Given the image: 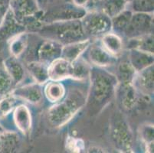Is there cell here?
I'll return each instance as SVG.
<instances>
[{
	"label": "cell",
	"instance_id": "obj_1",
	"mask_svg": "<svg viewBox=\"0 0 154 153\" xmlns=\"http://www.w3.org/2000/svg\"><path fill=\"white\" fill-rule=\"evenodd\" d=\"M91 86L87 106L91 113H98L115 96L117 80L115 75L103 70V67L91 68Z\"/></svg>",
	"mask_w": 154,
	"mask_h": 153
},
{
	"label": "cell",
	"instance_id": "obj_2",
	"mask_svg": "<svg viewBox=\"0 0 154 153\" xmlns=\"http://www.w3.org/2000/svg\"><path fill=\"white\" fill-rule=\"evenodd\" d=\"M86 104V96L78 90H71L48 112V120L54 127L64 126Z\"/></svg>",
	"mask_w": 154,
	"mask_h": 153
},
{
	"label": "cell",
	"instance_id": "obj_3",
	"mask_svg": "<svg viewBox=\"0 0 154 153\" xmlns=\"http://www.w3.org/2000/svg\"><path fill=\"white\" fill-rule=\"evenodd\" d=\"M38 32L45 38L57 41L63 45L87 38L81 19L48 22L42 25Z\"/></svg>",
	"mask_w": 154,
	"mask_h": 153
},
{
	"label": "cell",
	"instance_id": "obj_4",
	"mask_svg": "<svg viewBox=\"0 0 154 153\" xmlns=\"http://www.w3.org/2000/svg\"><path fill=\"white\" fill-rule=\"evenodd\" d=\"M110 138L113 146L121 152L133 151L134 136L126 118L121 112L114 113L110 120Z\"/></svg>",
	"mask_w": 154,
	"mask_h": 153
},
{
	"label": "cell",
	"instance_id": "obj_5",
	"mask_svg": "<svg viewBox=\"0 0 154 153\" xmlns=\"http://www.w3.org/2000/svg\"><path fill=\"white\" fill-rule=\"evenodd\" d=\"M9 8L26 29L32 27L38 30L42 27L40 19H43V14L37 0H9Z\"/></svg>",
	"mask_w": 154,
	"mask_h": 153
},
{
	"label": "cell",
	"instance_id": "obj_6",
	"mask_svg": "<svg viewBox=\"0 0 154 153\" xmlns=\"http://www.w3.org/2000/svg\"><path fill=\"white\" fill-rule=\"evenodd\" d=\"M81 22L86 36H102L112 30L111 19L98 10L87 12Z\"/></svg>",
	"mask_w": 154,
	"mask_h": 153
},
{
	"label": "cell",
	"instance_id": "obj_7",
	"mask_svg": "<svg viewBox=\"0 0 154 153\" xmlns=\"http://www.w3.org/2000/svg\"><path fill=\"white\" fill-rule=\"evenodd\" d=\"M153 13L133 12L131 22L124 35L128 38L144 35L153 32Z\"/></svg>",
	"mask_w": 154,
	"mask_h": 153
},
{
	"label": "cell",
	"instance_id": "obj_8",
	"mask_svg": "<svg viewBox=\"0 0 154 153\" xmlns=\"http://www.w3.org/2000/svg\"><path fill=\"white\" fill-rule=\"evenodd\" d=\"M139 91L133 84H118L115 96L120 107L124 111H131L138 103Z\"/></svg>",
	"mask_w": 154,
	"mask_h": 153
},
{
	"label": "cell",
	"instance_id": "obj_9",
	"mask_svg": "<svg viewBox=\"0 0 154 153\" xmlns=\"http://www.w3.org/2000/svg\"><path fill=\"white\" fill-rule=\"evenodd\" d=\"M88 57L91 63L99 67H107L117 63V57L108 52L100 43L90 44Z\"/></svg>",
	"mask_w": 154,
	"mask_h": 153
},
{
	"label": "cell",
	"instance_id": "obj_10",
	"mask_svg": "<svg viewBox=\"0 0 154 153\" xmlns=\"http://www.w3.org/2000/svg\"><path fill=\"white\" fill-rule=\"evenodd\" d=\"M26 27L16 20L10 9L8 8L0 25V41H10L18 34L26 32Z\"/></svg>",
	"mask_w": 154,
	"mask_h": 153
},
{
	"label": "cell",
	"instance_id": "obj_11",
	"mask_svg": "<svg viewBox=\"0 0 154 153\" xmlns=\"http://www.w3.org/2000/svg\"><path fill=\"white\" fill-rule=\"evenodd\" d=\"M63 44L57 41L46 39L38 49V61L49 65L51 62L60 58L61 56Z\"/></svg>",
	"mask_w": 154,
	"mask_h": 153
},
{
	"label": "cell",
	"instance_id": "obj_12",
	"mask_svg": "<svg viewBox=\"0 0 154 153\" xmlns=\"http://www.w3.org/2000/svg\"><path fill=\"white\" fill-rule=\"evenodd\" d=\"M154 69L153 64L137 71L133 84L139 93L143 95L153 94L154 85Z\"/></svg>",
	"mask_w": 154,
	"mask_h": 153
},
{
	"label": "cell",
	"instance_id": "obj_13",
	"mask_svg": "<svg viewBox=\"0 0 154 153\" xmlns=\"http://www.w3.org/2000/svg\"><path fill=\"white\" fill-rule=\"evenodd\" d=\"M41 84L37 83L30 84L15 88L12 92L15 97L22 99L32 104H38L41 103L43 99V91Z\"/></svg>",
	"mask_w": 154,
	"mask_h": 153
},
{
	"label": "cell",
	"instance_id": "obj_14",
	"mask_svg": "<svg viewBox=\"0 0 154 153\" xmlns=\"http://www.w3.org/2000/svg\"><path fill=\"white\" fill-rule=\"evenodd\" d=\"M86 13V9L74 5V7H67L54 11L49 15H45V18L47 19V21H49L48 22H52L55 21L75 20V19H82Z\"/></svg>",
	"mask_w": 154,
	"mask_h": 153
},
{
	"label": "cell",
	"instance_id": "obj_15",
	"mask_svg": "<svg viewBox=\"0 0 154 153\" xmlns=\"http://www.w3.org/2000/svg\"><path fill=\"white\" fill-rule=\"evenodd\" d=\"M71 63L65 59L60 57L48 65L49 80L60 81L71 78Z\"/></svg>",
	"mask_w": 154,
	"mask_h": 153
},
{
	"label": "cell",
	"instance_id": "obj_16",
	"mask_svg": "<svg viewBox=\"0 0 154 153\" xmlns=\"http://www.w3.org/2000/svg\"><path fill=\"white\" fill-rule=\"evenodd\" d=\"M91 41L89 38H85L84 40L64 44L62 47L61 57L70 62H72L81 57V55L85 52V50L89 47Z\"/></svg>",
	"mask_w": 154,
	"mask_h": 153
},
{
	"label": "cell",
	"instance_id": "obj_17",
	"mask_svg": "<svg viewBox=\"0 0 154 153\" xmlns=\"http://www.w3.org/2000/svg\"><path fill=\"white\" fill-rule=\"evenodd\" d=\"M14 121L18 130L24 135L29 134L32 128V116L26 105H19L14 109Z\"/></svg>",
	"mask_w": 154,
	"mask_h": 153
},
{
	"label": "cell",
	"instance_id": "obj_18",
	"mask_svg": "<svg viewBox=\"0 0 154 153\" xmlns=\"http://www.w3.org/2000/svg\"><path fill=\"white\" fill-rule=\"evenodd\" d=\"M128 60L134 69L140 71L153 64V54L144 52L137 49H129Z\"/></svg>",
	"mask_w": 154,
	"mask_h": 153
},
{
	"label": "cell",
	"instance_id": "obj_19",
	"mask_svg": "<svg viewBox=\"0 0 154 153\" xmlns=\"http://www.w3.org/2000/svg\"><path fill=\"white\" fill-rule=\"evenodd\" d=\"M100 44L112 55L118 57L122 54L124 49L123 40L119 35L110 32L102 35Z\"/></svg>",
	"mask_w": 154,
	"mask_h": 153
},
{
	"label": "cell",
	"instance_id": "obj_20",
	"mask_svg": "<svg viewBox=\"0 0 154 153\" xmlns=\"http://www.w3.org/2000/svg\"><path fill=\"white\" fill-rule=\"evenodd\" d=\"M98 9L109 16L110 19L124 11L127 6L125 0H100L96 3Z\"/></svg>",
	"mask_w": 154,
	"mask_h": 153
},
{
	"label": "cell",
	"instance_id": "obj_21",
	"mask_svg": "<svg viewBox=\"0 0 154 153\" xmlns=\"http://www.w3.org/2000/svg\"><path fill=\"white\" fill-rule=\"evenodd\" d=\"M28 71L35 83L44 84L49 81L48 76V64L42 61H31L26 65Z\"/></svg>",
	"mask_w": 154,
	"mask_h": 153
},
{
	"label": "cell",
	"instance_id": "obj_22",
	"mask_svg": "<svg viewBox=\"0 0 154 153\" xmlns=\"http://www.w3.org/2000/svg\"><path fill=\"white\" fill-rule=\"evenodd\" d=\"M128 49H137L144 52L153 54V33H149L138 37L127 39Z\"/></svg>",
	"mask_w": 154,
	"mask_h": 153
},
{
	"label": "cell",
	"instance_id": "obj_23",
	"mask_svg": "<svg viewBox=\"0 0 154 153\" xmlns=\"http://www.w3.org/2000/svg\"><path fill=\"white\" fill-rule=\"evenodd\" d=\"M137 73V71L134 69L129 60H127L117 64L114 75L118 84H133Z\"/></svg>",
	"mask_w": 154,
	"mask_h": 153
},
{
	"label": "cell",
	"instance_id": "obj_24",
	"mask_svg": "<svg viewBox=\"0 0 154 153\" xmlns=\"http://www.w3.org/2000/svg\"><path fill=\"white\" fill-rule=\"evenodd\" d=\"M5 68L10 74L11 78L16 86L18 84L22 82L25 77V69L17 57L11 56L4 61Z\"/></svg>",
	"mask_w": 154,
	"mask_h": 153
},
{
	"label": "cell",
	"instance_id": "obj_25",
	"mask_svg": "<svg viewBox=\"0 0 154 153\" xmlns=\"http://www.w3.org/2000/svg\"><path fill=\"white\" fill-rule=\"evenodd\" d=\"M47 83L44 90V93L48 100L54 103L61 101L66 93L64 85L58 81H51V82Z\"/></svg>",
	"mask_w": 154,
	"mask_h": 153
},
{
	"label": "cell",
	"instance_id": "obj_26",
	"mask_svg": "<svg viewBox=\"0 0 154 153\" xmlns=\"http://www.w3.org/2000/svg\"><path fill=\"white\" fill-rule=\"evenodd\" d=\"M133 12L129 8H126L124 11L119 13L116 16L111 19L112 30L117 35H124L126 29L128 27L129 23L131 22Z\"/></svg>",
	"mask_w": 154,
	"mask_h": 153
},
{
	"label": "cell",
	"instance_id": "obj_27",
	"mask_svg": "<svg viewBox=\"0 0 154 153\" xmlns=\"http://www.w3.org/2000/svg\"><path fill=\"white\" fill-rule=\"evenodd\" d=\"M29 44V35L26 32H21L9 41V50L13 57L19 58L26 51Z\"/></svg>",
	"mask_w": 154,
	"mask_h": 153
},
{
	"label": "cell",
	"instance_id": "obj_28",
	"mask_svg": "<svg viewBox=\"0 0 154 153\" xmlns=\"http://www.w3.org/2000/svg\"><path fill=\"white\" fill-rule=\"evenodd\" d=\"M1 141V151L3 152H15L20 146V138L16 133L14 132H2L0 133Z\"/></svg>",
	"mask_w": 154,
	"mask_h": 153
},
{
	"label": "cell",
	"instance_id": "obj_29",
	"mask_svg": "<svg viewBox=\"0 0 154 153\" xmlns=\"http://www.w3.org/2000/svg\"><path fill=\"white\" fill-rule=\"evenodd\" d=\"M71 63V78L78 81H82L89 78L91 66L85 59L79 57Z\"/></svg>",
	"mask_w": 154,
	"mask_h": 153
},
{
	"label": "cell",
	"instance_id": "obj_30",
	"mask_svg": "<svg viewBox=\"0 0 154 153\" xmlns=\"http://www.w3.org/2000/svg\"><path fill=\"white\" fill-rule=\"evenodd\" d=\"M15 86L13 80L5 68L4 61L0 58V96L3 97L12 93Z\"/></svg>",
	"mask_w": 154,
	"mask_h": 153
},
{
	"label": "cell",
	"instance_id": "obj_31",
	"mask_svg": "<svg viewBox=\"0 0 154 153\" xmlns=\"http://www.w3.org/2000/svg\"><path fill=\"white\" fill-rule=\"evenodd\" d=\"M153 124L145 123L140 128V136L145 145L146 152H153Z\"/></svg>",
	"mask_w": 154,
	"mask_h": 153
},
{
	"label": "cell",
	"instance_id": "obj_32",
	"mask_svg": "<svg viewBox=\"0 0 154 153\" xmlns=\"http://www.w3.org/2000/svg\"><path fill=\"white\" fill-rule=\"evenodd\" d=\"M130 10L133 12L153 13L154 0H133L130 3Z\"/></svg>",
	"mask_w": 154,
	"mask_h": 153
},
{
	"label": "cell",
	"instance_id": "obj_33",
	"mask_svg": "<svg viewBox=\"0 0 154 153\" xmlns=\"http://www.w3.org/2000/svg\"><path fill=\"white\" fill-rule=\"evenodd\" d=\"M17 106V97L13 94L7 95L3 96V99L0 101V118L7 116L13 111Z\"/></svg>",
	"mask_w": 154,
	"mask_h": 153
},
{
	"label": "cell",
	"instance_id": "obj_34",
	"mask_svg": "<svg viewBox=\"0 0 154 153\" xmlns=\"http://www.w3.org/2000/svg\"><path fill=\"white\" fill-rule=\"evenodd\" d=\"M84 142L80 139H75L74 137L68 138L66 142V148L73 152H80L84 150Z\"/></svg>",
	"mask_w": 154,
	"mask_h": 153
},
{
	"label": "cell",
	"instance_id": "obj_35",
	"mask_svg": "<svg viewBox=\"0 0 154 153\" xmlns=\"http://www.w3.org/2000/svg\"><path fill=\"white\" fill-rule=\"evenodd\" d=\"M73 5L79 8L88 9L89 7L94 5V0H72Z\"/></svg>",
	"mask_w": 154,
	"mask_h": 153
},
{
	"label": "cell",
	"instance_id": "obj_36",
	"mask_svg": "<svg viewBox=\"0 0 154 153\" xmlns=\"http://www.w3.org/2000/svg\"><path fill=\"white\" fill-rule=\"evenodd\" d=\"M9 0H0V22H2L8 8Z\"/></svg>",
	"mask_w": 154,
	"mask_h": 153
},
{
	"label": "cell",
	"instance_id": "obj_37",
	"mask_svg": "<svg viewBox=\"0 0 154 153\" xmlns=\"http://www.w3.org/2000/svg\"><path fill=\"white\" fill-rule=\"evenodd\" d=\"M125 1L127 2V3H130L131 2H132L133 0H125Z\"/></svg>",
	"mask_w": 154,
	"mask_h": 153
},
{
	"label": "cell",
	"instance_id": "obj_38",
	"mask_svg": "<svg viewBox=\"0 0 154 153\" xmlns=\"http://www.w3.org/2000/svg\"><path fill=\"white\" fill-rule=\"evenodd\" d=\"M2 132H3V129H2V127H1V126H0V133H2Z\"/></svg>",
	"mask_w": 154,
	"mask_h": 153
},
{
	"label": "cell",
	"instance_id": "obj_39",
	"mask_svg": "<svg viewBox=\"0 0 154 153\" xmlns=\"http://www.w3.org/2000/svg\"><path fill=\"white\" fill-rule=\"evenodd\" d=\"M1 148H2V145H1V141H0V151H1Z\"/></svg>",
	"mask_w": 154,
	"mask_h": 153
}]
</instances>
